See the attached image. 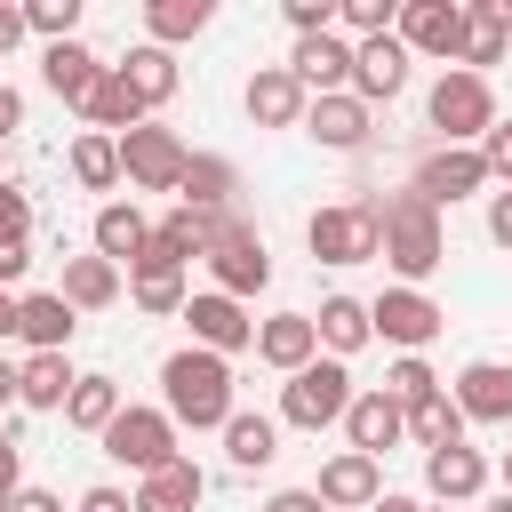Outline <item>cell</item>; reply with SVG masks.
I'll return each instance as SVG.
<instances>
[{
	"instance_id": "obj_1",
	"label": "cell",
	"mask_w": 512,
	"mask_h": 512,
	"mask_svg": "<svg viewBox=\"0 0 512 512\" xmlns=\"http://www.w3.org/2000/svg\"><path fill=\"white\" fill-rule=\"evenodd\" d=\"M160 408L176 416V432L192 424V432H224L232 424V360H216V352H200V344H184V352H168L160 360Z\"/></svg>"
},
{
	"instance_id": "obj_2",
	"label": "cell",
	"mask_w": 512,
	"mask_h": 512,
	"mask_svg": "<svg viewBox=\"0 0 512 512\" xmlns=\"http://www.w3.org/2000/svg\"><path fill=\"white\" fill-rule=\"evenodd\" d=\"M376 200H384V256H376V264H392V272H400V288L432 280V272L448 264V232H440V208H432L416 184H400V192H376Z\"/></svg>"
},
{
	"instance_id": "obj_3",
	"label": "cell",
	"mask_w": 512,
	"mask_h": 512,
	"mask_svg": "<svg viewBox=\"0 0 512 512\" xmlns=\"http://www.w3.org/2000/svg\"><path fill=\"white\" fill-rule=\"evenodd\" d=\"M304 248L320 264H376L384 256V200H336V208H312L304 224Z\"/></svg>"
},
{
	"instance_id": "obj_4",
	"label": "cell",
	"mask_w": 512,
	"mask_h": 512,
	"mask_svg": "<svg viewBox=\"0 0 512 512\" xmlns=\"http://www.w3.org/2000/svg\"><path fill=\"white\" fill-rule=\"evenodd\" d=\"M352 400H360L352 368H344V360H312V368H296V376L280 384V424H296V432H328V424H344Z\"/></svg>"
},
{
	"instance_id": "obj_5",
	"label": "cell",
	"mask_w": 512,
	"mask_h": 512,
	"mask_svg": "<svg viewBox=\"0 0 512 512\" xmlns=\"http://www.w3.org/2000/svg\"><path fill=\"white\" fill-rule=\"evenodd\" d=\"M424 120L440 128V144H480L488 128H496V88L480 80V72H440L432 80V96H424Z\"/></svg>"
},
{
	"instance_id": "obj_6",
	"label": "cell",
	"mask_w": 512,
	"mask_h": 512,
	"mask_svg": "<svg viewBox=\"0 0 512 512\" xmlns=\"http://www.w3.org/2000/svg\"><path fill=\"white\" fill-rule=\"evenodd\" d=\"M208 272H216V296L248 304L256 288H272V256H264V232L248 216H224L216 240H208Z\"/></svg>"
},
{
	"instance_id": "obj_7",
	"label": "cell",
	"mask_w": 512,
	"mask_h": 512,
	"mask_svg": "<svg viewBox=\"0 0 512 512\" xmlns=\"http://www.w3.org/2000/svg\"><path fill=\"white\" fill-rule=\"evenodd\" d=\"M104 456L128 464L136 480H152L160 464H176V416L168 408H120L112 432H104Z\"/></svg>"
},
{
	"instance_id": "obj_8",
	"label": "cell",
	"mask_w": 512,
	"mask_h": 512,
	"mask_svg": "<svg viewBox=\"0 0 512 512\" xmlns=\"http://www.w3.org/2000/svg\"><path fill=\"white\" fill-rule=\"evenodd\" d=\"M184 160H192V144H184L176 128H160V120H144V128L120 136V176H128L136 192H176V184H184Z\"/></svg>"
},
{
	"instance_id": "obj_9",
	"label": "cell",
	"mask_w": 512,
	"mask_h": 512,
	"mask_svg": "<svg viewBox=\"0 0 512 512\" xmlns=\"http://www.w3.org/2000/svg\"><path fill=\"white\" fill-rule=\"evenodd\" d=\"M432 208H456V200H472V192H488L496 176H488V160H480V144H432L424 160H416V176H408Z\"/></svg>"
},
{
	"instance_id": "obj_10",
	"label": "cell",
	"mask_w": 512,
	"mask_h": 512,
	"mask_svg": "<svg viewBox=\"0 0 512 512\" xmlns=\"http://www.w3.org/2000/svg\"><path fill=\"white\" fill-rule=\"evenodd\" d=\"M400 48L408 56H432V64H456L464 56V0H400Z\"/></svg>"
},
{
	"instance_id": "obj_11",
	"label": "cell",
	"mask_w": 512,
	"mask_h": 512,
	"mask_svg": "<svg viewBox=\"0 0 512 512\" xmlns=\"http://www.w3.org/2000/svg\"><path fill=\"white\" fill-rule=\"evenodd\" d=\"M368 320H376V336H384V344H400V352H424V344L448 328V312H440L424 288H384V296L368 304Z\"/></svg>"
},
{
	"instance_id": "obj_12",
	"label": "cell",
	"mask_w": 512,
	"mask_h": 512,
	"mask_svg": "<svg viewBox=\"0 0 512 512\" xmlns=\"http://www.w3.org/2000/svg\"><path fill=\"white\" fill-rule=\"evenodd\" d=\"M240 104H248L256 128H304V112H312V96H304V80L288 64H256L248 88H240Z\"/></svg>"
},
{
	"instance_id": "obj_13",
	"label": "cell",
	"mask_w": 512,
	"mask_h": 512,
	"mask_svg": "<svg viewBox=\"0 0 512 512\" xmlns=\"http://www.w3.org/2000/svg\"><path fill=\"white\" fill-rule=\"evenodd\" d=\"M312 496H320L328 512H368V504L384 496V464H376V456H360V448H336V456L320 464Z\"/></svg>"
},
{
	"instance_id": "obj_14",
	"label": "cell",
	"mask_w": 512,
	"mask_h": 512,
	"mask_svg": "<svg viewBox=\"0 0 512 512\" xmlns=\"http://www.w3.org/2000/svg\"><path fill=\"white\" fill-rule=\"evenodd\" d=\"M184 320H192V344L200 352H216V360H232V352H248L256 344V320H248V304H232V296H192L184 304Z\"/></svg>"
},
{
	"instance_id": "obj_15",
	"label": "cell",
	"mask_w": 512,
	"mask_h": 512,
	"mask_svg": "<svg viewBox=\"0 0 512 512\" xmlns=\"http://www.w3.org/2000/svg\"><path fill=\"white\" fill-rule=\"evenodd\" d=\"M344 440H352L360 456H376V464H384V448H400V440H408V408H400L384 384H368V392L344 408Z\"/></svg>"
},
{
	"instance_id": "obj_16",
	"label": "cell",
	"mask_w": 512,
	"mask_h": 512,
	"mask_svg": "<svg viewBox=\"0 0 512 512\" xmlns=\"http://www.w3.org/2000/svg\"><path fill=\"white\" fill-rule=\"evenodd\" d=\"M408 48H400V32H384V40H360L352 48V96L360 104H392L400 88H408Z\"/></svg>"
},
{
	"instance_id": "obj_17",
	"label": "cell",
	"mask_w": 512,
	"mask_h": 512,
	"mask_svg": "<svg viewBox=\"0 0 512 512\" xmlns=\"http://www.w3.org/2000/svg\"><path fill=\"white\" fill-rule=\"evenodd\" d=\"M456 408H464V424H512V360H464Z\"/></svg>"
},
{
	"instance_id": "obj_18",
	"label": "cell",
	"mask_w": 512,
	"mask_h": 512,
	"mask_svg": "<svg viewBox=\"0 0 512 512\" xmlns=\"http://www.w3.org/2000/svg\"><path fill=\"white\" fill-rule=\"evenodd\" d=\"M256 360L280 368V376L312 368V360H320V328H312V312H272V320H256Z\"/></svg>"
},
{
	"instance_id": "obj_19",
	"label": "cell",
	"mask_w": 512,
	"mask_h": 512,
	"mask_svg": "<svg viewBox=\"0 0 512 512\" xmlns=\"http://www.w3.org/2000/svg\"><path fill=\"white\" fill-rule=\"evenodd\" d=\"M504 56H512L504 0H464V56H456V72H480L488 80V64H504Z\"/></svg>"
},
{
	"instance_id": "obj_20",
	"label": "cell",
	"mask_w": 512,
	"mask_h": 512,
	"mask_svg": "<svg viewBox=\"0 0 512 512\" xmlns=\"http://www.w3.org/2000/svg\"><path fill=\"white\" fill-rule=\"evenodd\" d=\"M288 72L304 80V96H344L352 88V40L344 32H320V40H296Z\"/></svg>"
},
{
	"instance_id": "obj_21",
	"label": "cell",
	"mask_w": 512,
	"mask_h": 512,
	"mask_svg": "<svg viewBox=\"0 0 512 512\" xmlns=\"http://www.w3.org/2000/svg\"><path fill=\"white\" fill-rule=\"evenodd\" d=\"M104 72H112V64H104L88 40H56V48L40 56V80H48L64 104H80V112H88V96H96V80H104Z\"/></svg>"
},
{
	"instance_id": "obj_22",
	"label": "cell",
	"mask_w": 512,
	"mask_h": 512,
	"mask_svg": "<svg viewBox=\"0 0 512 512\" xmlns=\"http://www.w3.org/2000/svg\"><path fill=\"white\" fill-rule=\"evenodd\" d=\"M424 488H432L440 504H472V496L488 488V456L464 448V440H456V448H432V456H424Z\"/></svg>"
},
{
	"instance_id": "obj_23",
	"label": "cell",
	"mask_w": 512,
	"mask_h": 512,
	"mask_svg": "<svg viewBox=\"0 0 512 512\" xmlns=\"http://www.w3.org/2000/svg\"><path fill=\"white\" fill-rule=\"evenodd\" d=\"M304 128H312V136H320L328 152H360L376 120H368V104H360V96L344 88V96H312V112H304Z\"/></svg>"
},
{
	"instance_id": "obj_24",
	"label": "cell",
	"mask_w": 512,
	"mask_h": 512,
	"mask_svg": "<svg viewBox=\"0 0 512 512\" xmlns=\"http://www.w3.org/2000/svg\"><path fill=\"white\" fill-rule=\"evenodd\" d=\"M232 192H240V168H232L224 152H192V160H184V184H176V208H208V216H224Z\"/></svg>"
},
{
	"instance_id": "obj_25",
	"label": "cell",
	"mask_w": 512,
	"mask_h": 512,
	"mask_svg": "<svg viewBox=\"0 0 512 512\" xmlns=\"http://www.w3.org/2000/svg\"><path fill=\"white\" fill-rule=\"evenodd\" d=\"M200 496H208V472L192 456H176L152 480H136V512H200Z\"/></svg>"
},
{
	"instance_id": "obj_26",
	"label": "cell",
	"mask_w": 512,
	"mask_h": 512,
	"mask_svg": "<svg viewBox=\"0 0 512 512\" xmlns=\"http://www.w3.org/2000/svg\"><path fill=\"white\" fill-rule=\"evenodd\" d=\"M312 328H320V352H328V360H352V352L376 336V320H368V304H360V296H320Z\"/></svg>"
},
{
	"instance_id": "obj_27",
	"label": "cell",
	"mask_w": 512,
	"mask_h": 512,
	"mask_svg": "<svg viewBox=\"0 0 512 512\" xmlns=\"http://www.w3.org/2000/svg\"><path fill=\"white\" fill-rule=\"evenodd\" d=\"M144 120H152V112H144V96H136V88H128V72L112 64V72L96 80V96H88V128H96V136H128V128H144Z\"/></svg>"
},
{
	"instance_id": "obj_28",
	"label": "cell",
	"mask_w": 512,
	"mask_h": 512,
	"mask_svg": "<svg viewBox=\"0 0 512 512\" xmlns=\"http://www.w3.org/2000/svg\"><path fill=\"white\" fill-rule=\"evenodd\" d=\"M144 240H152V224H144V208H136V200H104V208H96V256H104V264H120V272H128Z\"/></svg>"
},
{
	"instance_id": "obj_29",
	"label": "cell",
	"mask_w": 512,
	"mask_h": 512,
	"mask_svg": "<svg viewBox=\"0 0 512 512\" xmlns=\"http://www.w3.org/2000/svg\"><path fill=\"white\" fill-rule=\"evenodd\" d=\"M72 328H80V312H72L56 288H32V296H24V320H16V336H24L32 352H64V344H72Z\"/></svg>"
},
{
	"instance_id": "obj_30",
	"label": "cell",
	"mask_w": 512,
	"mask_h": 512,
	"mask_svg": "<svg viewBox=\"0 0 512 512\" xmlns=\"http://www.w3.org/2000/svg\"><path fill=\"white\" fill-rule=\"evenodd\" d=\"M120 288H128V280H120V264H104V256H72L56 296H64L72 312H104V304H120Z\"/></svg>"
},
{
	"instance_id": "obj_31",
	"label": "cell",
	"mask_w": 512,
	"mask_h": 512,
	"mask_svg": "<svg viewBox=\"0 0 512 512\" xmlns=\"http://www.w3.org/2000/svg\"><path fill=\"white\" fill-rule=\"evenodd\" d=\"M224 456H232V472H264V464L280 456V424L256 416V408H232V424H224Z\"/></svg>"
},
{
	"instance_id": "obj_32",
	"label": "cell",
	"mask_w": 512,
	"mask_h": 512,
	"mask_svg": "<svg viewBox=\"0 0 512 512\" xmlns=\"http://www.w3.org/2000/svg\"><path fill=\"white\" fill-rule=\"evenodd\" d=\"M208 24H216V0H144V40L152 48H176Z\"/></svg>"
},
{
	"instance_id": "obj_33",
	"label": "cell",
	"mask_w": 512,
	"mask_h": 512,
	"mask_svg": "<svg viewBox=\"0 0 512 512\" xmlns=\"http://www.w3.org/2000/svg\"><path fill=\"white\" fill-rule=\"evenodd\" d=\"M120 408H128V400H120V384H112V376H80V384H72V400H64V424H72V432H96V440H104Z\"/></svg>"
},
{
	"instance_id": "obj_34",
	"label": "cell",
	"mask_w": 512,
	"mask_h": 512,
	"mask_svg": "<svg viewBox=\"0 0 512 512\" xmlns=\"http://www.w3.org/2000/svg\"><path fill=\"white\" fill-rule=\"evenodd\" d=\"M120 72H128V88L144 96V112H160V104L176 96V80H184V72H176V56H168V48H152V40H144V48H128V64H120Z\"/></svg>"
},
{
	"instance_id": "obj_35",
	"label": "cell",
	"mask_w": 512,
	"mask_h": 512,
	"mask_svg": "<svg viewBox=\"0 0 512 512\" xmlns=\"http://www.w3.org/2000/svg\"><path fill=\"white\" fill-rule=\"evenodd\" d=\"M72 184H80V192H112V184H120V136L80 128V136H72Z\"/></svg>"
},
{
	"instance_id": "obj_36",
	"label": "cell",
	"mask_w": 512,
	"mask_h": 512,
	"mask_svg": "<svg viewBox=\"0 0 512 512\" xmlns=\"http://www.w3.org/2000/svg\"><path fill=\"white\" fill-rule=\"evenodd\" d=\"M72 384H80V376H72V360H64V352H32V360H24V392H16V400L56 416V408L72 400Z\"/></svg>"
},
{
	"instance_id": "obj_37",
	"label": "cell",
	"mask_w": 512,
	"mask_h": 512,
	"mask_svg": "<svg viewBox=\"0 0 512 512\" xmlns=\"http://www.w3.org/2000/svg\"><path fill=\"white\" fill-rule=\"evenodd\" d=\"M408 440L432 456V448H456L464 440V408H456V392H432V400H416L408 408Z\"/></svg>"
},
{
	"instance_id": "obj_38",
	"label": "cell",
	"mask_w": 512,
	"mask_h": 512,
	"mask_svg": "<svg viewBox=\"0 0 512 512\" xmlns=\"http://www.w3.org/2000/svg\"><path fill=\"white\" fill-rule=\"evenodd\" d=\"M128 296H136V312H152V320H184V304H192L184 272H128Z\"/></svg>"
},
{
	"instance_id": "obj_39",
	"label": "cell",
	"mask_w": 512,
	"mask_h": 512,
	"mask_svg": "<svg viewBox=\"0 0 512 512\" xmlns=\"http://www.w3.org/2000/svg\"><path fill=\"white\" fill-rule=\"evenodd\" d=\"M384 392H392L400 408H416V400H432V392H448V384L432 376V360H424V352H400V360L384 368Z\"/></svg>"
},
{
	"instance_id": "obj_40",
	"label": "cell",
	"mask_w": 512,
	"mask_h": 512,
	"mask_svg": "<svg viewBox=\"0 0 512 512\" xmlns=\"http://www.w3.org/2000/svg\"><path fill=\"white\" fill-rule=\"evenodd\" d=\"M24 24H32L48 48H56V40H72V24H80V0H32V8H24Z\"/></svg>"
},
{
	"instance_id": "obj_41",
	"label": "cell",
	"mask_w": 512,
	"mask_h": 512,
	"mask_svg": "<svg viewBox=\"0 0 512 512\" xmlns=\"http://www.w3.org/2000/svg\"><path fill=\"white\" fill-rule=\"evenodd\" d=\"M0 240H32V192L0 176Z\"/></svg>"
},
{
	"instance_id": "obj_42",
	"label": "cell",
	"mask_w": 512,
	"mask_h": 512,
	"mask_svg": "<svg viewBox=\"0 0 512 512\" xmlns=\"http://www.w3.org/2000/svg\"><path fill=\"white\" fill-rule=\"evenodd\" d=\"M480 160H488V176H496V184H512V120H496V128L480 136Z\"/></svg>"
},
{
	"instance_id": "obj_43",
	"label": "cell",
	"mask_w": 512,
	"mask_h": 512,
	"mask_svg": "<svg viewBox=\"0 0 512 512\" xmlns=\"http://www.w3.org/2000/svg\"><path fill=\"white\" fill-rule=\"evenodd\" d=\"M72 512H136V496H120L112 480H96V488H80V504Z\"/></svg>"
},
{
	"instance_id": "obj_44",
	"label": "cell",
	"mask_w": 512,
	"mask_h": 512,
	"mask_svg": "<svg viewBox=\"0 0 512 512\" xmlns=\"http://www.w3.org/2000/svg\"><path fill=\"white\" fill-rule=\"evenodd\" d=\"M32 272V240H0V288H16Z\"/></svg>"
},
{
	"instance_id": "obj_45",
	"label": "cell",
	"mask_w": 512,
	"mask_h": 512,
	"mask_svg": "<svg viewBox=\"0 0 512 512\" xmlns=\"http://www.w3.org/2000/svg\"><path fill=\"white\" fill-rule=\"evenodd\" d=\"M488 240H496V248H512V184H504V192H488Z\"/></svg>"
},
{
	"instance_id": "obj_46",
	"label": "cell",
	"mask_w": 512,
	"mask_h": 512,
	"mask_svg": "<svg viewBox=\"0 0 512 512\" xmlns=\"http://www.w3.org/2000/svg\"><path fill=\"white\" fill-rule=\"evenodd\" d=\"M8 512H64V496H56V488H16Z\"/></svg>"
},
{
	"instance_id": "obj_47",
	"label": "cell",
	"mask_w": 512,
	"mask_h": 512,
	"mask_svg": "<svg viewBox=\"0 0 512 512\" xmlns=\"http://www.w3.org/2000/svg\"><path fill=\"white\" fill-rule=\"evenodd\" d=\"M264 512H328L312 488H280V496H264Z\"/></svg>"
},
{
	"instance_id": "obj_48",
	"label": "cell",
	"mask_w": 512,
	"mask_h": 512,
	"mask_svg": "<svg viewBox=\"0 0 512 512\" xmlns=\"http://www.w3.org/2000/svg\"><path fill=\"white\" fill-rule=\"evenodd\" d=\"M16 128H24V96H16V88H8V80H0V144H8V136H16Z\"/></svg>"
},
{
	"instance_id": "obj_49",
	"label": "cell",
	"mask_w": 512,
	"mask_h": 512,
	"mask_svg": "<svg viewBox=\"0 0 512 512\" xmlns=\"http://www.w3.org/2000/svg\"><path fill=\"white\" fill-rule=\"evenodd\" d=\"M24 32H32V24H24V8H8V0H0V56H8Z\"/></svg>"
},
{
	"instance_id": "obj_50",
	"label": "cell",
	"mask_w": 512,
	"mask_h": 512,
	"mask_svg": "<svg viewBox=\"0 0 512 512\" xmlns=\"http://www.w3.org/2000/svg\"><path fill=\"white\" fill-rule=\"evenodd\" d=\"M16 392H24V360H8V352H0V408H8Z\"/></svg>"
},
{
	"instance_id": "obj_51",
	"label": "cell",
	"mask_w": 512,
	"mask_h": 512,
	"mask_svg": "<svg viewBox=\"0 0 512 512\" xmlns=\"http://www.w3.org/2000/svg\"><path fill=\"white\" fill-rule=\"evenodd\" d=\"M16 320H24V296H16V288H0V344L16 336Z\"/></svg>"
},
{
	"instance_id": "obj_52",
	"label": "cell",
	"mask_w": 512,
	"mask_h": 512,
	"mask_svg": "<svg viewBox=\"0 0 512 512\" xmlns=\"http://www.w3.org/2000/svg\"><path fill=\"white\" fill-rule=\"evenodd\" d=\"M16 488H24V464H16V456H0V512H8V496H16Z\"/></svg>"
},
{
	"instance_id": "obj_53",
	"label": "cell",
	"mask_w": 512,
	"mask_h": 512,
	"mask_svg": "<svg viewBox=\"0 0 512 512\" xmlns=\"http://www.w3.org/2000/svg\"><path fill=\"white\" fill-rule=\"evenodd\" d=\"M368 512H424V504H416V496H392V488H384V496H376Z\"/></svg>"
},
{
	"instance_id": "obj_54",
	"label": "cell",
	"mask_w": 512,
	"mask_h": 512,
	"mask_svg": "<svg viewBox=\"0 0 512 512\" xmlns=\"http://www.w3.org/2000/svg\"><path fill=\"white\" fill-rule=\"evenodd\" d=\"M0 456H16V440H8V424H0Z\"/></svg>"
},
{
	"instance_id": "obj_55",
	"label": "cell",
	"mask_w": 512,
	"mask_h": 512,
	"mask_svg": "<svg viewBox=\"0 0 512 512\" xmlns=\"http://www.w3.org/2000/svg\"><path fill=\"white\" fill-rule=\"evenodd\" d=\"M504 496H512V448H504Z\"/></svg>"
},
{
	"instance_id": "obj_56",
	"label": "cell",
	"mask_w": 512,
	"mask_h": 512,
	"mask_svg": "<svg viewBox=\"0 0 512 512\" xmlns=\"http://www.w3.org/2000/svg\"><path fill=\"white\" fill-rule=\"evenodd\" d=\"M488 512H512V496H496V504H488Z\"/></svg>"
},
{
	"instance_id": "obj_57",
	"label": "cell",
	"mask_w": 512,
	"mask_h": 512,
	"mask_svg": "<svg viewBox=\"0 0 512 512\" xmlns=\"http://www.w3.org/2000/svg\"><path fill=\"white\" fill-rule=\"evenodd\" d=\"M504 16H512V0H504Z\"/></svg>"
}]
</instances>
